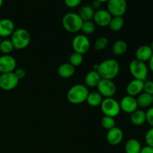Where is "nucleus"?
Instances as JSON below:
<instances>
[{
	"mask_svg": "<svg viewBox=\"0 0 153 153\" xmlns=\"http://www.w3.org/2000/svg\"><path fill=\"white\" fill-rule=\"evenodd\" d=\"M146 122L151 127H153V107L148 108V110L146 111Z\"/></svg>",
	"mask_w": 153,
	"mask_h": 153,
	"instance_id": "nucleus-35",
	"label": "nucleus"
},
{
	"mask_svg": "<svg viewBox=\"0 0 153 153\" xmlns=\"http://www.w3.org/2000/svg\"><path fill=\"white\" fill-rule=\"evenodd\" d=\"M129 72L134 79L141 81H146L149 73V67L143 61L134 59L129 64Z\"/></svg>",
	"mask_w": 153,
	"mask_h": 153,
	"instance_id": "nucleus-5",
	"label": "nucleus"
},
{
	"mask_svg": "<svg viewBox=\"0 0 153 153\" xmlns=\"http://www.w3.org/2000/svg\"><path fill=\"white\" fill-rule=\"evenodd\" d=\"M120 106L121 111H124L126 114L133 113L138 108L137 100L135 97H131V96H126L123 97L122 100L120 102Z\"/></svg>",
	"mask_w": 153,
	"mask_h": 153,
	"instance_id": "nucleus-12",
	"label": "nucleus"
},
{
	"mask_svg": "<svg viewBox=\"0 0 153 153\" xmlns=\"http://www.w3.org/2000/svg\"><path fill=\"white\" fill-rule=\"evenodd\" d=\"M101 125L104 128L109 130L116 126V122H115L114 118L111 117L104 116L101 120Z\"/></svg>",
	"mask_w": 153,
	"mask_h": 153,
	"instance_id": "nucleus-29",
	"label": "nucleus"
},
{
	"mask_svg": "<svg viewBox=\"0 0 153 153\" xmlns=\"http://www.w3.org/2000/svg\"><path fill=\"white\" fill-rule=\"evenodd\" d=\"M19 80L14 72L7 73H1L0 75V88L3 91H10L17 87Z\"/></svg>",
	"mask_w": 153,
	"mask_h": 153,
	"instance_id": "nucleus-8",
	"label": "nucleus"
},
{
	"mask_svg": "<svg viewBox=\"0 0 153 153\" xmlns=\"http://www.w3.org/2000/svg\"><path fill=\"white\" fill-rule=\"evenodd\" d=\"M152 105H153V95H152Z\"/></svg>",
	"mask_w": 153,
	"mask_h": 153,
	"instance_id": "nucleus-44",
	"label": "nucleus"
},
{
	"mask_svg": "<svg viewBox=\"0 0 153 153\" xmlns=\"http://www.w3.org/2000/svg\"><path fill=\"white\" fill-rule=\"evenodd\" d=\"M83 59V55L74 52L71 55H70V60H69L70 62L69 63L75 67H79V66H80L81 64H82Z\"/></svg>",
	"mask_w": 153,
	"mask_h": 153,
	"instance_id": "nucleus-30",
	"label": "nucleus"
},
{
	"mask_svg": "<svg viewBox=\"0 0 153 153\" xmlns=\"http://www.w3.org/2000/svg\"><path fill=\"white\" fill-rule=\"evenodd\" d=\"M106 139L109 144L112 146H117L120 144L123 139V131L119 127H114L108 130Z\"/></svg>",
	"mask_w": 153,
	"mask_h": 153,
	"instance_id": "nucleus-14",
	"label": "nucleus"
},
{
	"mask_svg": "<svg viewBox=\"0 0 153 153\" xmlns=\"http://www.w3.org/2000/svg\"><path fill=\"white\" fill-rule=\"evenodd\" d=\"M94 13H95V10L93 8L92 6L85 4L81 7L79 14L83 19V21H90L92 20L94 18Z\"/></svg>",
	"mask_w": 153,
	"mask_h": 153,
	"instance_id": "nucleus-24",
	"label": "nucleus"
},
{
	"mask_svg": "<svg viewBox=\"0 0 153 153\" xmlns=\"http://www.w3.org/2000/svg\"><path fill=\"white\" fill-rule=\"evenodd\" d=\"M150 46L151 49H152V52H153V41L152 42V43H151V45H150V46Z\"/></svg>",
	"mask_w": 153,
	"mask_h": 153,
	"instance_id": "nucleus-42",
	"label": "nucleus"
},
{
	"mask_svg": "<svg viewBox=\"0 0 153 153\" xmlns=\"http://www.w3.org/2000/svg\"><path fill=\"white\" fill-rule=\"evenodd\" d=\"M76 67H73L70 63H64L60 65L58 69V73L60 77L63 79H69L74 75Z\"/></svg>",
	"mask_w": 153,
	"mask_h": 153,
	"instance_id": "nucleus-19",
	"label": "nucleus"
},
{
	"mask_svg": "<svg viewBox=\"0 0 153 153\" xmlns=\"http://www.w3.org/2000/svg\"><path fill=\"white\" fill-rule=\"evenodd\" d=\"M149 62V65H148V67H149V70H150L153 73V54L152 55V57L150 58L149 61H148Z\"/></svg>",
	"mask_w": 153,
	"mask_h": 153,
	"instance_id": "nucleus-39",
	"label": "nucleus"
},
{
	"mask_svg": "<svg viewBox=\"0 0 153 153\" xmlns=\"http://www.w3.org/2000/svg\"><path fill=\"white\" fill-rule=\"evenodd\" d=\"M11 40L14 49H23L29 45L31 41V36L29 32L25 28L15 29L11 35Z\"/></svg>",
	"mask_w": 153,
	"mask_h": 153,
	"instance_id": "nucleus-4",
	"label": "nucleus"
},
{
	"mask_svg": "<svg viewBox=\"0 0 153 153\" xmlns=\"http://www.w3.org/2000/svg\"><path fill=\"white\" fill-rule=\"evenodd\" d=\"M102 100V97L98 91H93L89 93L86 102L91 107H97L101 105Z\"/></svg>",
	"mask_w": 153,
	"mask_h": 153,
	"instance_id": "nucleus-23",
	"label": "nucleus"
},
{
	"mask_svg": "<svg viewBox=\"0 0 153 153\" xmlns=\"http://www.w3.org/2000/svg\"><path fill=\"white\" fill-rule=\"evenodd\" d=\"M96 25L95 23L92 20L90 21H84L83 25H82V32L85 34H91L95 31Z\"/></svg>",
	"mask_w": 153,
	"mask_h": 153,
	"instance_id": "nucleus-28",
	"label": "nucleus"
},
{
	"mask_svg": "<svg viewBox=\"0 0 153 153\" xmlns=\"http://www.w3.org/2000/svg\"><path fill=\"white\" fill-rule=\"evenodd\" d=\"M145 142L146 146L153 147V127H151L145 134Z\"/></svg>",
	"mask_w": 153,
	"mask_h": 153,
	"instance_id": "nucleus-32",
	"label": "nucleus"
},
{
	"mask_svg": "<svg viewBox=\"0 0 153 153\" xmlns=\"http://www.w3.org/2000/svg\"><path fill=\"white\" fill-rule=\"evenodd\" d=\"M143 83L144 82L134 79L128 82L126 86L127 95L136 97L143 92Z\"/></svg>",
	"mask_w": 153,
	"mask_h": 153,
	"instance_id": "nucleus-15",
	"label": "nucleus"
},
{
	"mask_svg": "<svg viewBox=\"0 0 153 153\" xmlns=\"http://www.w3.org/2000/svg\"><path fill=\"white\" fill-rule=\"evenodd\" d=\"M153 54L150 46L148 45H143L137 49L135 52L136 59L143 62H147L149 61Z\"/></svg>",
	"mask_w": 153,
	"mask_h": 153,
	"instance_id": "nucleus-17",
	"label": "nucleus"
},
{
	"mask_svg": "<svg viewBox=\"0 0 153 153\" xmlns=\"http://www.w3.org/2000/svg\"><path fill=\"white\" fill-rule=\"evenodd\" d=\"M15 30V25L13 21L7 18L0 19V37H7L11 36Z\"/></svg>",
	"mask_w": 153,
	"mask_h": 153,
	"instance_id": "nucleus-16",
	"label": "nucleus"
},
{
	"mask_svg": "<svg viewBox=\"0 0 153 153\" xmlns=\"http://www.w3.org/2000/svg\"><path fill=\"white\" fill-rule=\"evenodd\" d=\"M136 100H137L138 107L141 108H150V106L152 105V95L143 92L137 96Z\"/></svg>",
	"mask_w": 153,
	"mask_h": 153,
	"instance_id": "nucleus-21",
	"label": "nucleus"
},
{
	"mask_svg": "<svg viewBox=\"0 0 153 153\" xmlns=\"http://www.w3.org/2000/svg\"><path fill=\"white\" fill-rule=\"evenodd\" d=\"M97 1H100V3H104V2H108L109 0H97Z\"/></svg>",
	"mask_w": 153,
	"mask_h": 153,
	"instance_id": "nucleus-40",
	"label": "nucleus"
},
{
	"mask_svg": "<svg viewBox=\"0 0 153 153\" xmlns=\"http://www.w3.org/2000/svg\"><path fill=\"white\" fill-rule=\"evenodd\" d=\"M14 73L19 80L24 79V78L25 77V76H26V71L22 68L16 69V70H14Z\"/></svg>",
	"mask_w": 153,
	"mask_h": 153,
	"instance_id": "nucleus-36",
	"label": "nucleus"
},
{
	"mask_svg": "<svg viewBox=\"0 0 153 153\" xmlns=\"http://www.w3.org/2000/svg\"><path fill=\"white\" fill-rule=\"evenodd\" d=\"M3 2H4V0H0V7H1V6H2Z\"/></svg>",
	"mask_w": 153,
	"mask_h": 153,
	"instance_id": "nucleus-41",
	"label": "nucleus"
},
{
	"mask_svg": "<svg viewBox=\"0 0 153 153\" xmlns=\"http://www.w3.org/2000/svg\"><path fill=\"white\" fill-rule=\"evenodd\" d=\"M131 123L135 126H143L146 122V111L140 109H137L135 111L131 114L130 116Z\"/></svg>",
	"mask_w": 153,
	"mask_h": 153,
	"instance_id": "nucleus-18",
	"label": "nucleus"
},
{
	"mask_svg": "<svg viewBox=\"0 0 153 153\" xmlns=\"http://www.w3.org/2000/svg\"><path fill=\"white\" fill-rule=\"evenodd\" d=\"M140 153H153V147L149 146H145L142 147Z\"/></svg>",
	"mask_w": 153,
	"mask_h": 153,
	"instance_id": "nucleus-37",
	"label": "nucleus"
},
{
	"mask_svg": "<svg viewBox=\"0 0 153 153\" xmlns=\"http://www.w3.org/2000/svg\"><path fill=\"white\" fill-rule=\"evenodd\" d=\"M72 46L75 52L84 55L89 51L91 48V42L86 35L79 34L75 36L73 39Z\"/></svg>",
	"mask_w": 153,
	"mask_h": 153,
	"instance_id": "nucleus-7",
	"label": "nucleus"
},
{
	"mask_svg": "<svg viewBox=\"0 0 153 153\" xmlns=\"http://www.w3.org/2000/svg\"><path fill=\"white\" fill-rule=\"evenodd\" d=\"M143 92L150 94V95H153V81H144Z\"/></svg>",
	"mask_w": 153,
	"mask_h": 153,
	"instance_id": "nucleus-33",
	"label": "nucleus"
},
{
	"mask_svg": "<svg viewBox=\"0 0 153 153\" xmlns=\"http://www.w3.org/2000/svg\"><path fill=\"white\" fill-rule=\"evenodd\" d=\"M101 79L102 78L100 77L98 72L96 71V70H92V71H90L89 73H87L86 76H85V85H86V87L95 88V87H97Z\"/></svg>",
	"mask_w": 153,
	"mask_h": 153,
	"instance_id": "nucleus-20",
	"label": "nucleus"
},
{
	"mask_svg": "<svg viewBox=\"0 0 153 153\" xmlns=\"http://www.w3.org/2000/svg\"><path fill=\"white\" fill-rule=\"evenodd\" d=\"M1 37H0V43H1Z\"/></svg>",
	"mask_w": 153,
	"mask_h": 153,
	"instance_id": "nucleus-43",
	"label": "nucleus"
},
{
	"mask_svg": "<svg viewBox=\"0 0 153 153\" xmlns=\"http://www.w3.org/2000/svg\"><path fill=\"white\" fill-rule=\"evenodd\" d=\"M82 0H64V4L70 8H75L79 6Z\"/></svg>",
	"mask_w": 153,
	"mask_h": 153,
	"instance_id": "nucleus-34",
	"label": "nucleus"
},
{
	"mask_svg": "<svg viewBox=\"0 0 153 153\" xmlns=\"http://www.w3.org/2000/svg\"><path fill=\"white\" fill-rule=\"evenodd\" d=\"M83 19L81 18L79 13L74 12H69L66 13L62 19V25L64 29L70 33H76L81 31Z\"/></svg>",
	"mask_w": 153,
	"mask_h": 153,
	"instance_id": "nucleus-3",
	"label": "nucleus"
},
{
	"mask_svg": "<svg viewBox=\"0 0 153 153\" xmlns=\"http://www.w3.org/2000/svg\"><path fill=\"white\" fill-rule=\"evenodd\" d=\"M97 72L104 79L113 80L120 73V64L114 59H106L98 64Z\"/></svg>",
	"mask_w": 153,
	"mask_h": 153,
	"instance_id": "nucleus-1",
	"label": "nucleus"
},
{
	"mask_svg": "<svg viewBox=\"0 0 153 153\" xmlns=\"http://www.w3.org/2000/svg\"><path fill=\"white\" fill-rule=\"evenodd\" d=\"M13 49H14V46L11 40L8 39L1 40V43H0V52L1 53L4 55H9L10 52H13Z\"/></svg>",
	"mask_w": 153,
	"mask_h": 153,
	"instance_id": "nucleus-27",
	"label": "nucleus"
},
{
	"mask_svg": "<svg viewBox=\"0 0 153 153\" xmlns=\"http://www.w3.org/2000/svg\"><path fill=\"white\" fill-rule=\"evenodd\" d=\"M112 16L111 13L105 9H99L94 13V16L93 19L94 20V23L101 27L108 26Z\"/></svg>",
	"mask_w": 153,
	"mask_h": 153,
	"instance_id": "nucleus-13",
	"label": "nucleus"
},
{
	"mask_svg": "<svg viewBox=\"0 0 153 153\" xmlns=\"http://www.w3.org/2000/svg\"><path fill=\"white\" fill-rule=\"evenodd\" d=\"M127 43L123 40H118L114 42L113 46H112V52L115 55H122L126 53L127 51Z\"/></svg>",
	"mask_w": 153,
	"mask_h": 153,
	"instance_id": "nucleus-25",
	"label": "nucleus"
},
{
	"mask_svg": "<svg viewBox=\"0 0 153 153\" xmlns=\"http://www.w3.org/2000/svg\"><path fill=\"white\" fill-rule=\"evenodd\" d=\"M89 91L85 85L77 84L70 88L67 92V100L73 105H79L86 102Z\"/></svg>",
	"mask_w": 153,
	"mask_h": 153,
	"instance_id": "nucleus-2",
	"label": "nucleus"
},
{
	"mask_svg": "<svg viewBox=\"0 0 153 153\" xmlns=\"http://www.w3.org/2000/svg\"><path fill=\"white\" fill-rule=\"evenodd\" d=\"M101 4L102 3H100V1H97V0H94V1H93L92 3V7L95 10V9H97V10H99V9H100V7H101Z\"/></svg>",
	"mask_w": 153,
	"mask_h": 153,
	"instance_id": "nucleus-38",
	"label": "nucleus"
},
{
	"mask_svg": "<svg viewBox=\"0 0 153 153\" xmlns=\"http://www.w3.org/2000/svg\"><path fill=\"white\" fill-rule=\"evenodd\" d=\"M16 67V61L10 55L0 56V73H7L14 72Z\"/></svg>",
	"mask_w": 153,
	"mask_h": 153,
	"instance_id": "nucleus-11",
	"label": "nucleus"
},
{
	"mask_svg": "<svg viewBox=\"0 0 153 153\" xmlns=\"http://www.w3.org/2000/svg\"><path fill=\"white\" fill-rule=\"evenodd\" d=\"M101 110L104 116L116 117L120 113V106L118 101H117L113 97L111 98H105L102 102Z\"/></svg>",
	"mask_w": 153,
	"mask_h": 153,
	"instance_id": "nucleus-6",
	"label": "nucleus"
},
{
	"mask_svg": "<svg viewBox=\"0 0 153 153\" xmlns=\"http://www.w3.org/2000/svg\"><path fill=\"white\" fill-rule=\"evenodd\" d=\"M108 45V40L105 37H100L95 41V49L97 50L101 51L105 49Z\"/></svg>",
	"mask_w": 153,
	"mask_h": 153,
	"instance_id": "nucleus-31",
	"label": "nucleus"
},
{
	"mask_svg": "<svg viewBox=\"0 0 153 153\" xmlns=\"http://www.w3.org/2000/svg\"><path fill=\"white\" fill-rule=\"evenodd\" d=\"M142 146L139 140L137 139L131 138L127 140L125 145L126 153H140Z\"/></svg>",
	"mask_w": 153,
	"mask_h": 153,
	"instance_id": "nucleus-22",
	"label": "nucleus"
},
{
	"mask_svg": "<svg viewBox=\"0 0 153 153\" xmlns=\"http://www.w3.org/2000/svg\"><path fill=\"white\" fill-rule=\"evenodd\" d=\"M125 20L123 16H112L108 27L113 31H119L123 27Z\"/></svg>",
	"mask_w": 153,
	"mask_h": 153,
	"instance_id": "nucleus-26",
	"label": "nucleus"
},
{
	"mask_svg": "<svg viewBox=\"0 0 153 153\" xmlns=\"http://www.w3.org/2000/svg\"><path fill=\"white\" fill-rule=\"evenodd\" d=\"M98 92L105 98H111L117 92V87L113 80L102 79L97 85Z\"/></svg>",
	"mask_w": 153,
	"mask_h": 153,
	"instance_id": "nucleus-10",
	"label": "nucleus"
},
{
	"mask_svg": "<svg viewBox=\"0 0 153 153\" xmlns=\"http://www.w3.org/2000/svg\"><path fill=\"white\" fill-rule=\"evenodd\" d=\"M126 10V0H109L107 2V10L112 16H123Z\"/></svg>",
	"mask_w": 153,
	"mask_h": 153,
	"instance_id": "nucleus-9",
	"label": "nucleus"
}]
</instances>
